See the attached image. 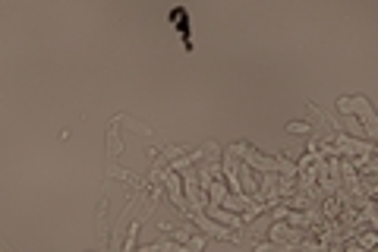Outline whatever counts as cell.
Instances as JSON below:
<instances>
[{"label": "cell", "instance_id": "1", "mask_svg": "<svg viewBox=\"0 0 378 252\" xmlns=\"http://www.w3.org/2000/svg\"><path fill=\"white\" fill-rule=\"evenodd\" d=\"M0 252H13V249H10V246H7L4 240H0Z\"/></svg>", "mask_w": 378, "mask_h": 252}]
</instances>
